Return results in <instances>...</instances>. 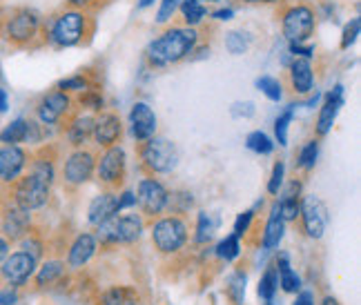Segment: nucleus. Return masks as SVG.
Masks as SVG:
<instances>
[{"label": "nucleus", "instance_id": "1", "mask_svg": "<svg viewBox=\"0 0 361 305\" xmlns=\"http://www.w3.org/2000/svg\"><path fill=\"white\" fill-rule=\"evenodd\" d=\"M197 32L194 30H170L161 38H157L149 45L147 54L149 61L154 65H170L183 61L188 54H192L194 45H197Z\"/></svg>", "mask_w": 361, "mask_h": 305}, {"label": "nucleus", "instance_id": "2", "mask_svg": "<svg viewBox=\"0 0 361 305\" xmlns=\"http://www.w3.org/2000/svg\"><path fill=\"white\" fill-rule=\"evenodd\" d=\"M9 192H11V205L20 207V210L34 212L40 210L47 201H49V183L40 181L38 176L27 174V176H18L16 181L9 183Z\"/></svg>", "mask_w": 361, "mask_h": 305}, {"label": "nucleus", "instance_id": "3", "mask_svg": "<svg viewBox=\"0 0 361 305\" xmlns=\"http://www.w3.org/2000/svg\"><path fill=\"white\" fill-rule=\"evenodd\" d=\"M152 243L161 254H176L188 243V225L178 216H165L152 228Z\"/></svg>", "mask_w": 361, "mask_h": 305}, {"label": "nucleus", "instance_id": "4", "mask_svg": "<svg viewBox=\"0 0 361 305\" xmlns=\"http://www.w3.org/2000/svg\"><path fill=\"white\" fill-rule=\"evenodd\" d=\"M178 151L168 138H149L141 147V163L149 174H168L176 168Z\"/></svg>", "mask_w": 361, "mask_h": 305}, {"label": "nucleus", "instance_id": "5", "mask_svg": "<svg viewBox=\"0 0 361 305\" xmlns=\"http://www.w3.org/2000/svg\"><path fill=\"white\" fill-rule=\"evenodd\" d=\"M85 36V16L80 11H65L54 20L51 27V40L59 47H72L78 45Z\"/></svg>", "mask_w": 361, "mask_h": 305}, {"label": "nucleus", "instance_id": "6", "mask_svg": "<svg viewBox=\"0 0 361 305\" xmlns=\"http://www.w3.org/2000/svg\"><path fill=\"white\" fill-rule=\"evenodd\" d=\"M38 25H40V18H38L36 11H32V9H16L7 18L3 36L9 40V43H13V45H27L36 36Z\"/></svg>", "mask_w": 361, "mask_h": 305}, {"label": "nucleus", "instance_id": "7", "mask_svg": "<svg viewBox=\"0 0 361 305\" xmlns=\"http://www.w3.org/2000/svg\"><path fill=\"white\" fill-rule=\"evenodd\" d=\"M36 263L38 261L32 254L23 252V249H18V252H13V254H7V259L0 263V281H5L11 287L25 285L30 281V276L34 274Z\"/></svg>", "mask_w": 361, "mask_h": 305}, {"label": "nucleus", "instance_id": "8", "mask_svg": "<svg viewBox=\"0 0 361 305\" xmlns=\"http://www.w3.org/2000/svg\"><path fill=\"white\" fill-rule=\"evenodd\" d=\"M96 176H99V183L107 187L109 192H114L116 187L123 185L125 178V151L118 145H112L105 149V154L99 161V168H96Z\"/></svg>", "mask_w": 361, "mask_h": 305}, {"label": "nucleus", "instance_id": "9", "mask_svg": "<svg viewBox=\"0 0 361 305\" xmlns=\"http://www.w3.org/2000/svg\"><path fill=\"white\" fill-rule=\"evenodd\" d=\"M96 170V156L92 149L78 147L67 156L63 165V178L67 185H85Z\"/></svg>", "mask_w": 361, "mask_h": 305}, {"label": "nucleus", "instance_id": "10", "mask_svg": "<svg viewBox=\"0 0 361 305\" xmlns=\"http://www.w3.org/2000/svg\"><path fill=\"white\" fill-rule=\"evenodd\" d=\"M168 189H165L157 178H145L138 183L136 203L141 207L143 216H159L168 207Z\"/></svg>", "mask_w": 361, "mask_h": 305}, {"label": "nucleus", "instance_id": "11", "mask_svg": "<svg viewBox=\"0 0 361 305\" xmlns=\"http://www.w3.org/2000/svg\"><path fill=\"white\" fill-rule=\"evenodd\" d=\"M314 30V16L308 7H293L283 16V36L293 45H301L303 40H308Z\"/></svg>", "mask_w": 361, "mask_h": 305}, {"label": "nucleus", "instance_id": "12", "mask_svg": "<svg viewBox=\"0 0 361 305\" xmlns=\"http://www.w3.org/2000/svg\"><path fill=\"white\" fill-rule=\"evenodd\" d=\"M301 218H303V228L308 232V237L312 239H322L326 232V223H328V214L324 203L317 197H305L301 203Z\"/></svg>", "mask_w": 361, "mask_h": 305}, {"label": "nucleus", "instance_id": "13", "mask_svg": "<svg viewBox=\"0 0 361 305\" xmlns=\"http://www.w3.org/2000/svg\"><path fill=\"white\" fill-rule=\"evenodd\" d=\"M0 230L5 232L7 241H20L32 232V214L16 205H9L0 220Z\"/></svg>", "mask_w": 361, "mask_h": 305}, {"label": "nucleus", "instance_id": "14", "mask_svg": "<svg viewBox=\"0 0 361 305\" xmlns=\"http://www.w3.org/2000/svg\"><path fill=\"white\" fill-rule=\"evenodd\" d=\"M27 168V151L18 145H3L0 147V181L13 183Z\"/></svg>", "mask_w": 361, "mask_h": 305}, {"label": "nucleus", "instance_id": "15", "mask_svg": "<svg viewBox=\"0 0 361 305\" xmlns=\"http://www.w3.org/2000/svg\"><path fill=\"white\" fill-rule=\"evenodd\" d=\"M123 134V125H121V118L112 112H105L101 114L99 118H94V141L99 147H112L116 145V141Z\"/></svg>", "mask_w": 361, "mask_h": 305}, {"label": "nucleus", "instance_id": "16", "mask_svg": "<svg viewBox=\"0 0 361 305\" xmlns=\"http://www.w3.org/2000/svg\"><path fill=\"white\" fill-rule=\"evenodd\" d=\"M130 120H132V134L136 141H149V138H154V132H157V116L154 112L149 109V105L145 103H136L132 107V114H130Z\"/></svg>", "mask_w": 361, "mask_h": 305}, {"label": "nucleus", "instance_id": "17", "mask_svg": "<svg viewBox=\"0 0 361 305\" xmlns=\"http://www.w3.org/2000/svg\"><path fill=\"white\" fill-rule=\"evenodd\" d=\"M69 109V96L65 92H51L47 94L38 105V118L45 125H56Z\"/></svg>", "mask_w": 361, "mask_h": 305}, {"label": "nucleus", "instance_id": "18", "mask_svg": "<svg viewBox=\"0 0 361 305\" xmlns=\"http://www.w3.org/2000/svg\"><path fill=\"white\" fill-rule=\"evenodd\" d=\"M341 105H343V87L337 85L326 96V101L322 105V112H319V118H317V134L319 136H326L332 130V125H335V120H337Z\"/></svg>", "mask_w": 361, "mask_h": 305}, {"label": "nucleus", "instance_id": "19", "mask_svg": "<svg viewBox=\"0 0 361 305\" xmlns=\"http://www.w3.org/2000/svg\"><path fill=\"white\" fill-rule=\"evenodd\" d=\"M94 254H96V239L92 234H78L76 241L69 245L67 266L72 270H80L82 266H87Z\"/></svg>", "mask_w": 361, "mask_h": 305}, {"label": "nucleus", "instance_id": "20", "mask_svg": "<svg viewBox=\"0 0 361 305\" xmlns=\"http://www.w3.org/2000/svg\"><path fill=\"white\" fill-rule=\"evenodd\" d=\"M116 203H118V197L114 192H105V194H101V197H96L90 205V223L99 225L112 214H121Z\"/></svg>", "mask_w": 361, "mask_h": 305}, {"label": "nucleus", "instance_id": "21", "mask_svg": "<svg viewBox=\"0 0 361 305\" xmlns=\"http://www.w3.org/2000/svg\"><path fill=\"white\" fill-rule=\"evenodd\" d=\"M283 230H286V220L281 218L279 214V205H272V210H270V216H268V223H266V230H263V247L266 249H272L281 243L283 239Z\"/></svg>", "mask_w": 361, "mask_h": 305}, {"label": "nucleus", "instance_id": "22", "mask_svg": "<svg viewBox=\"0 0 361 305\" xmlns=\"http://www.w3.org/2000/svg\"><path fill=\"white\" fill-rule=\"evenodd\" d=\"M290 78H293V87L299 94H308L312 89V65L308 58H295L293 67H290Z\"/></svg>", "mask_w": 361, "mask_h": 305}, {"label": "nucleus", "instance_id": "23", "mask_svg": "<svg viewBox=\"0 0 361 305\" xmlns=\"http://www.w3.org/2000/svg\"><path fill=\"white\" fill-rule=\"evenodd\" d=\"M65 276V263L59 259H51L47 263H43V268L38 270L34 285L36 287H49V285H56L61 279Z\"/></svg>", "mask_w": 361, "mask_h": 305}, {"label": "nucleus", "instance_id": "24", "mask_svg": "<svg viewBox=\"0 0 361 305\" xmlns=\"http://www.w3.org/2000/svg\"><path fill=\"white\" fill-rule=\"evenodd\" d=\"M143 232V218L138 214L118 216V243H134Z\"/></svg>", "mask_w": 361, "mask_h": 305}, {"label": "nucleus", "instance_id": "25", "mask_svg": "<svg viewBox=\"0 0 361 305\" xmlns=\"http://www.w3.org/2000/svg\"><path fill=\"white\" fill-rule=\"evenodd\" d=\"M92 132H94V118L80 116L67 127V138L74 147H82L87 143V138H92Z\"/></svg>", "mask_w": 361, "mask_h": 305}, {"label": "nucleus", "instance_id": "26", "mask_svg": "<svg viewBox=\"0 0 361 305\" xmlns=\"http://www.w3.org/2000/svg\"><path fill=\"white\" fill-rule=\"evenodd\" d=\"M276 272H279V285L283 287V292H288V294L299 292L301 279L293 270H290L288 254H279V259H276Z\"/></svg>", "mask_w": 361, "mask_h": 305}, {"label": "nucleus", "instance_id": "27", "mask_svg": "<svg viewBox=\"0 0 361 305\" xmlns=\"http://www.w3.org/2000/svg\"><path fill=\"white\" fill-rule=\"evenodd\" d=\"M134 299H138V290L136 287H128V285H114L103 292L101 297V305H128Z\"/></svg>", "mask_w": 361, "mask_h": 305}, {"label": "nucleus", "instance_id": "28", "mask_svg": "<svg viewBox=\"0 0 361 305\" xmlns=\"http://www.w3.org/2000/svg\"><path fill=\"white\" fill-rule=\"evenodd\" d=\"M27 123L25 118H16L11 120L7 127L0 132V143L3 145H18V143H25L27 138Z\"/></svg>", "mask_w": 361, "mask_h": 305}, {"label": "nucleus", "instance_id": "29", "mask_svg": "<svg viewBox=\"0 0 361 305\" xmlns=\"http://www.w3.org/2000/svg\"><path fill=\"white\" fill-rule=\"evenodd\" d=\"M226 297H228L230 305H243V299H245V274L241 270L234 272L228 279Z\"/></svg>", "mask_w": 361, "mask_h": 305}, {"label": "nucleus", "instance_id": "30", "mask_svg": "<svg viewBox=\"0 0 361 305\" xmlns=\"http://www.w3.org/2000/svg\"><path fill=\"white\" fill-rule=\"evenodd\" d=\"M276 290H279V272H276V266H268L266 274H263L259 281V297L270 301L274 299Z\"/></svg>", "mask_w": 361, "mask_h": 305}, {"label": "nucleus", "instance_id": "31", "mask_svg": "<svg viewBox=\"0 0 361 305\" xmlns=\"http://www.w3.org/2000/svg\"><path fill=\"white\" fill-rule=\"evenodd\" d=\"M216 225H219V218H214L212 214L207 212H201L199 214V220H197V243H207L216 232Z\"/></svg>", "mask_w": 361, "mask_h": 305}, {"label": "nucleus", "instance_id": "32", "mask_svg": "<svg viewBox=\"0 0 361 305\" xmlns=\"http://www.w3.org/2000/svg\"><path fill=\"white\" fill-rule=\"evenodd\" d=\"M178 7H180V11H183V18L188 25H199L207 13L199 0H180Z\"/></svg>", "mask_w": 361, "mask_h": 305}, {"label": "nucleus", "instance_id": "33", "mask_svg": "<svg viewBox=\"0 0 361 305\" xmlns=\"http://www.w3.org/2000/svg\"><path fill=\"white\" fill-rule=\"evenodd\" d=\"M226 47L232 56H241V54H245L250 47V36L243 32H230L226 36Z\"/></svg>", "mask_w": 361, "mask_h": 305}, {"label": "nucleus", "instance_id": "34", "mask_svg": "<svg viewBox=\"0 0 361 305\" xmlns=\"http://www.w3.org/2000/svg\"><path fill=\"white\" fill-rule=\"evenodd\" d=\"M245 145L252 151H257V154H270V151L274 149V143L263 132H252V134H250L245 138Z\"/></svg>", "mask_w": 361, "mask_h": 305}, {"label": "nucleus", "instance_id": "35", "mask_svg": "<svg viewBox=\"0 0 361 305\" xmlns=\"http://www.w3.org/2000/svg\"><path fill=\"white\" fill-rule=\"evenodd\" d=\"M239 237L237 234H232V237L224 239L219 245H216V256L224 259V261H232L239 256Z\"/></svg>", "mask_w": 361, "mask_h": 305}, {"label": "nucleus", "instance_id": "36", "mask_svg": "<svg viewBox=\"0 0 361 305\" xmlns=\"http://www.w3.org/2000/svg\"><path fill=\"white\" fill-rule=\"evenodd\" d=\"M30 174L38 176L40 181H45V183L51 185V181H54V163L49 158H40L38 156L36 161H32V172Z\"/></svg>", "mask_w": 361, "mask_h": 305}, {"label": "nucleus", "instance_id": "37", "mask_svg": "<svg viewBox=\"0 0 361 305\" xmlns=\"http://www.w3.org/2000/svg\"><path fill=\"white\" fill-rule=\"evenodd\" d=\"M257 85H259V89L268 96L270 101H281V82L276 80V78H272V76H263V78H259L257 80Z\"/></svg>", "mask_w": 361, "mask_h": 305}, {"label": "nucleus", "instance_id": "38", "mask_svg": "<svg viewBox=\"0 0 361 305\" xmlns=\"http://www.w3.org/2000/svg\"><path fill=\"white\" fill-rule=\"evenodd\" d=\"M293 114H295V107H288L274 123V132H276V138H279V145H288V125L293 120Z\"/></svg>", "mask_w": 361, "mask_h": 305}, {"label": "nucleus", "instance_id": "39", "mask_svg": "<svg viewBox=\"0 0 361 305\" xmlns=\"http://www.w3.org/2000/svg\"><path fill=\"white\" fill-rule=\"evenodd\" d=\"M317 156H319V143L317 141L305 143V147L301 149V154H299V168H303V170L314 168Z\"/></svg>", "mask_w": 361, "mask_h": 305}, {"label": "nucleus", "instance_id": "40", "mask_svg": "<svg viewBox=\"0 0 361 305\" xmlns=\"http://www.w3.org/2000/svg\"><path fill=\"white\" fill-rule=\"evenodd\" d=\"M276 205H279V214H281L283 220H295L299 216V212H301L299 201L297 199H290V197H283L281 203H276Z\"/></svg>", "mask_w": 361, "mask_h": 305}, {"label": "nucleus", "instance_id": "41", "mask_svg": "<svg viewBox=\"0 0 361 305\" xmlns=\"http://www.w3.org/2000/svg\"><path fill=\"white\" fill-rule=\"evenodd\" d=\"M80 105L87 107V109H94V112H99V109H103V96L87 89L85 94L80 96Z\"/></svg>", "mask_w": 361, "mask_h": 305}, {"label": "nucleus", "instance_id": "42", "mask_svg": "<svg viewBox=\"0 0 361 305\" xmlns=\"http://www.w3.org/2000/svg\"><path fill=\"white\" fill-rule=\"evenodd\" d=\"M359 36V18H355L350 25H345V30H343V38H341V49H348L355 40Z\"/></svg>", "mask_w": 361, "mask_h": 305}, {"label": "nucleus", "instance_id": "43", "mask_svg": "<svg viewBox=\"0 0 361 305\" xmlns=\"http://www.w3.org/2000/svg\"><path fill=\"white\" fill-rule=\"evenodd\" d=\"M178 5H180V0H163L157 20H159V23H168V20L174 16V11L178 9Z\"/></svg>", "mask_w": 361, "mask_h": 305}, {"label": "nucleus", "instance_id": "44", "mask_svg": "<svg viewBox=\"0 0 361 305\" xmlns=\"http://www.w3.org/2000/svg\"><path fill=\"white\" fill-rule=\"evenodd\" d=\"M283 172H286V168H283V163L279 161V163L274 165L272 178H270V183H268V192H270V194H279V187H281V183H283Z\"/></svg>", "mask_w": 361, "mask_h": 305}, {"label": "nucleus", "instance_id": "45", "mask_svg": "<svg viewBox=\"0 0 361 305\" xmlns=\"http://www.w3.org/2000/svg\"><path fill=\"white\" fill-rule=\"evenodd\" d=\"M63 92H82V89H87V80L82 78V76H74V78H67V80H61V85H59Z\"/></svg>", "mask_w": 361, "mask_h": 305}, {"label": "nucleus", "instance_id": "46", "mask_svg": "<svg viewBox=\"0 0 361 305\" xmlns=\"http://www.w3.org/2000/svg\"><path fill=\"white\" fill-rule=\"evenodd\" d=\"M252 218H255L252 212H243V214H239V218L234 220V234H237V237H245L250 223H252Z\"/></svg>", "mask_w": 361, "mask_h": 305}, {"label": "nucleus", "instance_id": "47", "mask_svg": "<svg viewBox=\"0 0 361 305\" xmlns=\"http://www.w3.org/2000/svg\"><path fill=\"white\" fill-rule=\"evenodd\" d=\"M43 141V130H40V125L30 120L27 123V138H25V143H40Z\"/></svg>", "mask_w": 361, "mask_h": 305}, {"label": "nucleus", "instance_id": "48", "mask_svg": "<svg viewBox=\"0 0 361 305\" xmlns=\"http://www.w3.org/2000/svg\"><path fill=\"white\" fill-rule=\"evenodd\" d=\"M18 301L16 294V287H7V290H0V305H13Z\"/></svg>", "mask_w": 361, "mask_h": 305}, {"label": "nucleus", "instance_id": "49", "mask_svg": "<svg viewBox=\"0 0 361 305\" xmlns=\"http://www.w3.org/2000/svg\"><path fill=\"white\" fill-rule=\"evenodd\" d=\"M118 212H123L125 210V207H132V205H136V197H134V194L132 192H123L121 194V197H118Z\"/></svg>", "mask_w": 361, "mask_h": 305}, {"label": "nucleus", "instance_id": "50", "mask_svg": "<svg viewBox=\"0 0 361 305\" xmlns=\"http://www.w3.org/2000/svg\"><path fill=\"white\" fill-rule=\"evenodd\" d=\"M239 107H232V114L234 116H239V114H243V116H252L255 114V105L252 103H237Z\"/></svg>", "mask_w": 361, "mask_h": 305}, {"label": "nucleus", "instance_id": "51", "mask_svg": "<svg viewBox=\"0 0 361 305\" xmlns=\"http://www.w3.org/2000/svg\"><path fill=\"white\" fill-rule=\"evenodd\" d=\"M295 305H314V294H312V292H308V290H305V292H301V294L297 297Z\"/></svg>", "mask_w": 361, "mask_h": 305}, {"label": "nucleus", "instance_id": "52", "mask_svg": "<svg viewBox=\"0 0 361 305\" xmlns=\"http://www.w3.org/2000/svg\"><path fill=\"white\" fill-rule=\"evenodd\" d=\"M293 51H295V54H301L303 58H310L312 54H314L312 47H301V45H293Z\"/></svg>", "mask_w": 361, "mask_h": 305}, {"label": "nucleus", "instance_id": "53", "mask_svg": "<svg viewBox=\"0 0 361 305\" xmlns=\"http://www.w3.org/2000/svg\"><path fill=\"white\" fill-rule=\"evenodd\" d=\"M9 254V241L5 237H0V263H3Z\"/></svg>", "mask_w": 361, "mask_h": 305}, {"label": "nucleus", "instance_id": "54", "mask_svg": "<svg viewBox=\"0 0 361 305\" xmlns=\"http://www.w3.org/2000/svg\"><path fill=\"white\" fill-rule=\"evenodd\" d=\"M232 16H234V11H232V9H221V11L214 13V18H216V20H230Z\"/></svg>", "mask_w": 361, "mask_h": 305}, {"label": "nucleus", "instance_id": "55", "mask_svg": "<svg viewBox=\"0 0 361 305\" xmlns=\"http://www.w3.org/2000/svg\"><path fill=\"white\" fill-rule=\"evenodd\" d=\"M3 112H7V94H5V89L0 87V114Z\"/></svg>", "mask_w": 361, "mask_h": 305}, {"label": "nucleus", "instance_id": "56", "mask_svg": "<svg viewBox=\"0 0 361 305\" xmlns=\"http://www.w3.org/2000/svg\"><path fill=\"white\" fill-rule=\"evenodd\" d=\"M319 305H341L335 297H324L322 299V303H319Z\"/></svg>", "mask_w": 361, "mask_h": 305}, {"label": "nucleus", "instance_id": "57", "mask_svg": "<svg viewBox=\"0 0 361 305\" xmlns=\"http://www.w3.org/2000/svg\"><path fill=\"white\" fill-rule=\"evenodd\" d=\"M72 5H76V7H82V5H87V0H69Z\"/></svg>", "mask_w": 361, "mask_h": 305}, {"label": "nucleus", "instance_id": "58", "mask_svg": "<svg viewBox=\"0 0 361 305\" xmlns=\"http://www.w3.org/2000/svg\"><path fill=\"white\" fill-rule=\"evenodd\" d=\"M128 305H147V303H145L141 297H138V299H134V301H132V303H128Z\"/></svg>", "mask_w": 361, "mask_h": 305}, {"label": "nucleus", "instance_id": "59", "mask_svg": "<svg viewBox=\"0 0 361 305\" xmlns=\"http://www.w3.org/2000/svg\"><path fill=\"white\" fill-rule=\"evenodd\" d=\"M152 3H154V0H141V3H138V5H141V9H145V7H149Z\"/></svg>", "mask_w": 361, "mask_h": 305}, {"label": "nucleus", "instance_id": "60", "mask_svg": "<svg viewBox=\"0 0 361 305\" xmlns=\"http://www.w3.org/2000/svg\"><path fill=\"white\" fill-rule=\"evenodd\" d=\"M245 3H276V0H245Z\"/></svg>", "mask_w": 361, "mask_h": 305}, {"label": "nucleus", "instance_id": "61", "mask_svg": "<svg viewBox=\"0 0 361 305\" xmlns=\"http://www.w3.org/2000/svg\"><path fill=\"white\" fill-rule=\"evenodd\" d=\"M266 305H279V303H276L274 299H270V301H266Z\"/></svg>", "mask_w": 361, "mask_h": 305}, {"label": "nucleus", "instance_id": "62", "mask_svg": "<svg viewBox=\"0 0 361 305\" xmlns=\"http://www.w3.org/2000/svg\"><path fill=\"white\" fill-rule=\"evenodd\" d=\"M207 3H219V0H207Z\"/></svg>", "mask_w": 361, "mask_h": 305}]
</instances>
